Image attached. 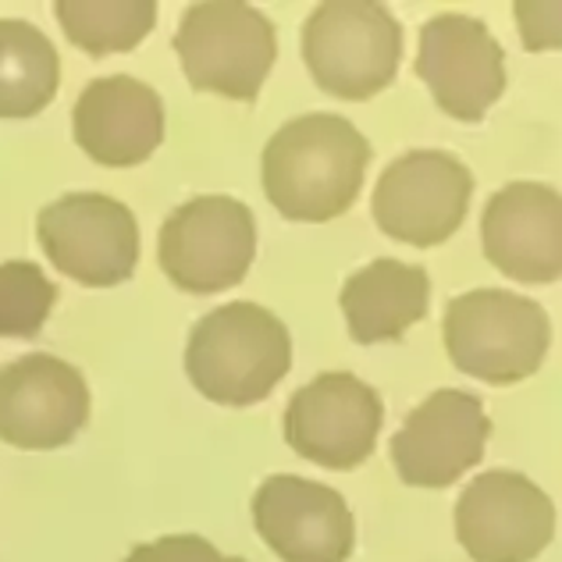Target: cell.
<instances>
[{
    "instance_id": "obj_20",
    "label": "cell",
    "mask_w": 562,
    "mask_h": 562,
    "mask_svg": "<svg viewBox=\"0 0 562 562\" xmlns=\"http://www.w3.org/2000/svg\"><path fill=\"white\" fill-rule=\"evenodd\" d=\"M57 303V285L33 260L0 263V338H36Z\"/></svg>"
},
{
    "instance_id": "obj_3",
    "label": "cell",
    "mask_w": 562,
    "mask_h": 562,
    "mask_svg": "<svg viewBox=\"0 0 562 562\" xmlns=\"http://www.w3.org/2000/svg\"><path fill=\"white\" fill-rule=\"evenodd\" d=\"M441 338L456 371L487 384H516L538 371L552 346L544 306L509 289H473L449 300Z\"/></svg>"
},
{
    "instance_id": "obj_15",
    "label": "cell",
    "mask_w": 562,
    "mask_h": 562,
    "mask_svg": "<svg viewBox=\"0 0 562 562\" xmlns=\"http://www.w3.org/2000/svg\"><path fill=\"white\" fill-rule=\"evenodd\" d=\"M481 246L495 271L524 285L562 274V196L541 182H509L481 214Z\"/></svg>"
},
{
    "instance_id": "obj_10",
    "label": "cell",
    "mask_w": 562,
    "mask_h": 562,
    "mask_svg": "<svg viewBox=\"0 0 562 562\" xmlns=\"http://www.w3.org/2000/svg\"><path fill=\"white\" fill-rule=\"evenodd\" d=\"M90 384L54 352H25L0 367V441L22 452H54L90 424Z\"/></svg>"
},
{
    "instance_id": "obj_21",
    "label": "cell",
    "mask_w": 562,
    "mask_h": 562,
    "mask_svg": "<svg viewBox=\"0 0 562 562\" xmlns=\"http://www.w3.org/2000/svg\"><path fill=\"white\" fill-rule=\"evenodd\" d=\"M125 562H243L235 555H225L200 535H165L157 541H146V544H136Z\"/></svg>"
},
{
    "instance_id": "obj_8",
    "label": "cell",
    "mask_w": 562,
    "mask_h": 562,
    "mask_svg": "<svg viewBox=\"0 0 562 562\" xmlns=\"http://www.w3.org/2000/svg\"><path fill=\"white\" fill-rule=\"evenodd\" d=\"M473 175L456 154L409 150L381 171L371 214L395 243L435 249L449 243L467 221Z\"/></svg>"
},
{
    "instance_id": "obj_6",
    "label": "cell",
    "mask_w": 562,
    "mask_h": 562,
    "mask_svg": "<svg viewBox=\"0 0 562 562\" xmlns=\"http://www.w3.org/2000/svg\"><path fill=\"white\" fill-rule=\"evenodd\" d=\"M257 257V217L243 200L196 196L165 217L157 263L175 289L214 295L239 285Z\"/></svg>"
},
{
    "instance_id": "obj_12",
    "label": "cell",
    "mask_w": 562,
    "mask_h": 562,
    "mask_svg": "<svg viewBox=\"0 0 562 562\" xmlns=\"http://www.w3.org/2000/svg\"><path fill=\"white\" fill-rule=\"evenodd\" d=\"M492 438L484 403L473 392L438 389L392 435V467L409 487H449L484 460Z\"/></svg>"
},
{
    "instance_id": "obj_4",
    "label": "cell",
    "mask_w": 562,
    "mask_h": 562,
    "mask_svg": "<svg viewBox=\"0 0 562 562\" xmlns=\"http://www.w3.org/2000/svg\"><path fill=\"white\" fill-rule=\"evenodd\" d=\"M303 61L328 97L371 100L398 76L403 22L374 0H328L303 22Z\"/></svg>"
},
{
    "instance_id": "obj_7",
    "label": "cell",
    "mask_w": 562,
    "mask_h": 562,
    "mask_svg": "<svg viewBox=\"0 0 562 562\" xmlns=\"http://www.w3.org/2000/svg\"><path fill=\"white\" fill-rule=\"evenodd\" d=\"M36 239L65 278L86 289H114L139 263V225L122 200L103 192H68L36 217Z\"/></svg>"
},
{
    "instance_id": "obj_5",
    "label": "cell",
    "mask_w": 562,
    "mask_h": 562,
    "mask_svg": "<svg viewBox=\"0 0 562 562\" xmlns=\"http://www.w3.org/2000/svg\"><path fill=\"white\" fill-rule=\"evenodd\" d=\"M182 71L192 90L228 100H257L278 54L274 22L243 0L189 4L175 33Z\"/></svg>"
},
{
    "instance_id": "obj_18",
    "label": "cell",
    "mask_w": 562,
    "mask_h": 562,
    "mask_svg": "<svg viewBox=\"0 0 562 562\" xmlns=\"http://www.w3.org/2000/svg\"><path fill=\"white\" fill-rule=\"evenodd\" d=\"M61 86V54L25 19H0V117L25 122L50 108Z\"/></svg>"
},
{
    "instance_id": "obj_9",
    "label": "cell",
    "mask_w": 562,
    "mask_h": 562,
    "mask_svg": "<svg viewBox=\"0 0 562 562\" xmlns=\"http://www.w3.org/2000/svg\"><path fill=\"white\" fill-rule=\"evenodd\" d=\"M452 524L473 562H530L555 538V506L524 473L487 470L463 487Z\"/></svg>"
},
{
    "instance_id": "obj_14",
    "label": "cell",
    "mask_w": 562,
    "mask_h": 562,
    "mask_svg": "<svg viewBox=\"0 0 562 562\" xmlns=\"http://www.w3.org/2000/svg\"><path fill=\"white\" fill-rule=\"evenodd\" d=\"M254 527L281 562H346L357 549L346 498L295 473H274L257 487Z\"/></svg>"
},
{
    "instance_id": "obj_13",
    "label": "cell",
    "mask_w": 562,
    "mask_h": 562,
    "mask_svg": "<svg viewBox=\"0 0 562 562\" xmlns=\"http://www.w3.org/2000/svg\"><path fill=\"white\" fill-rule=\"evenodd\" d=\"M417 76L456 122H481L506 93V54L470 14H435L420 29Z\"/></svg>"
},
{
    "instance_id": "obj_19",
    "label": "cell",
    "mask_w": 562,
    "mask_h": 562,
    "mask_svg": "<svg viewBox=\"0 0 562 562\" xmlns=\"http://www.w3.org/2000/svg\"><path fill=\"white\" fill-rule=\"evenodd\" d=\"M54 19L65 29L71 47L90 57L128 54L154 33L157 4L154 0H61L54 4Z\"/></svg>"
},
{
    "instance_id": "obj_2",
    "label": "cell",
    "mask_w": 562,
    "mask_h": 562,
    "mask_svg": "<svg viewBox=\"0 0 562 562\" xmlns=\"http://www.w3.org/2000/svg\"><path fill=\"white\" fill-rule=\"evenodd\" d=\"M292 367V335L268 306L249 300L203 314L186 342V374L217 406H254Z\"/></svg>"
},
{
    "instance_id": "obj_16",
    "label": "cell",
    "mask_w": 562,
    "mask_h": 562,
    "mask_svg": "<svg viewBox=\"0 0 562 562\" xmlns=\"http://www.w3.org/2000/svg\"><path fill=\"white\" fill-rule=\"evenodd\" d=\"M71 136L100 168H136L165 139V100L136 76H103L71 108Z\"/></svg>"
},
{
    "instance_id": "obj_1",
    "label": "cell",
    "mask_w": 562,
    "mask_h": 562,
    "mask_svg": "<svg viewBox=\"0 0 562 562\" xmlns=\"http://www.w3.org/2000/svg\"><path fill=\"white\" fill-rule=\"evenodd\" d=\"M371 165V143L342 114H303L281 125L263 146V196L281 217L321 225L357 203Z\"/></svg>"
},
{
    "instance_id": "obj_17",
    "label": "cell",
    "mask_w": 562,
    "mask_h": 562,
    "mask_svg": "<svg viewBox=\"0 0 562 562\" xmlns=\"http://www.w3.org/2000/svg\"><path fill=\"white\" fill-rule=\"evenodd\" d=\"M338 306L346 314L352 342L378 346L403 338L413 324L427 317L431 306V278L420 263L381 257L346 278Z\"/></svg>"
},
{
    "instance_id": "obj_11",
    "label": "cell",
    "mask_w": 562,
    "mask_h": 562,
    "mask_svg": "<svg viewBox=\"0 0 562 562\" xmlns=\"http://www.w3.org/2000/svg\"><path fill=\"white\" fill-rule=\"evenodd\" d=\"M384 424V403L367 381L346 371L317 374L289 398L285 441L324 470H352L371 460Z\"/></svg>"
}]
</instances>
